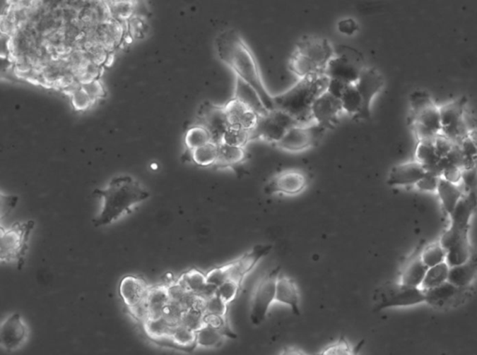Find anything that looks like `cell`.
Returning <instances> with one entry per match:
<instances>
[{
  "mask_svg": "<svg viewBox=\"0 0 477 355\" xmlns=\"http://www.w3.org/2000/svg\"><path fill=\"white\" fill-rule=\"evenodd\" d=\"M216 49L219 60L241 78L253 87L269 111L275 110L273 97L269 92L263 80L259 64L247 41L236 29H225L216 38Z\"/></svg>",
  "mask_w": 477,
  "mask_h": 355,
  "instance_id": "cell-1",
  "label": "cell"
},
{
  "mask_svg": "<svg viewBox=\"0 0 477 355\" xmlns=\"http://www.w3.org/2000/svg\"><path fill=\"white\" fill-rule=\"evenodd\" d=\"M95 195L102 201L95 225L101 227L114 224L131 213L134 207L149 198L151 193L136 179L124 175L112 179L104 189L95 190Z\"/></svg>",
  "mask_w": 477,
  "mask_h": 355,
  "instance_id": "cell-2",
  "label": "cell"
},
{
  "mask_svg": "<svg viewBox=\"0 0 477 355\" xmlns=\"http://www.w3.org/2000/svg\"><path fill=\"white\" fill-rule=\"evenodd\" d=\"M476 208V192L467 193L449 215V227L439 240L447 252L446 263L449 267L461 265L472 256L469 239L470 222Z\"/></svg>",
  "mask_w": 477,
  "mask_h": 355,
  "instance_id": "cell-3",
  "label": "cell"
},
{
  "mask_svg": "<svg viewBox=\"0 0 477 355\" xmlns=\"http://www.w3.org/2000/svg\"><path fill=\"white\" fill-rule=\"evenodd\" d=\"M329 85L326 75L298 79L290 89L273 97L275 109L288 114L300 125L312 124V105L327 92Z\"/></svg>",
  "mask_w": 477,
  "mask_h": 355,
  "instance_id": "cell-4",
  "label": "cell"
},
{
  "mask_svg": "<svg viewBox=\"0 0 477 355\" xmlns=\"http://www.w3.org/2000/svg\"><path fill=\"white\" fill-rule=\"evenodd\" d=\"M335 56V48L327 38L303 37L295 44L289 59V70L298 78L326 75L329 61Z\"/></svg>",
  "mask_w": 477,
  "mask_h": 355,
  "instance_id": "cell-5",
  "label": "cell"
},
{
  "mask_svg": "<svg viewBox=\"0 0 477 355\" xmlns=\"http://www.w3.org/2000/svg\"><path fill=\"white\" fill-rule=\"evenodd\" d=\"M273 248L270 243H260L254 246L235 260H230L206 272L207 283L216 289L228 280L242 284L245 278L256 269L263 258L268 256Z\"/></svg>",
  "mask_w": 477,
  "mask_h": 355,
  "instance_id": "cell-6",
  "label": "cell"
},
{
  "mask_svg": "<svg viewBox=\"0 0 477 355\" xmlns=\"http://www.w3.org/2000/svg\"><path fill=\"white\" fill-rule=\"evenodd\" d=\"M425 291L420 287L406 286L400 282H388L375 290L374 311L406 308L426 303Z\"/></svg>",
  "mask_w": 477,
  "mask_h": 355,
  "instance_id": "cell-7",
  "label": "cell"
},
{
  "mask_svg": "<svg viewBox=\"0 0 477 355\" xmlns=\"http://www.w3.org/2000/svg\"><path fill=\"white\" fill-rule=\"evenodd\" d=\"M34 226L33 221H28L17 222L7 229L1 227L0 259L2 263H16L21 268Z\"/></svg>",
  "mask_w": 477,
  "mask_h": 355,
  "instance_id": "cell-8",
  "label": "cell"
},
{
  "mask_svg": "<svg viewBox=\"0 0 477 355\" xmlns=\"http://www.w3.org/2000/svg\"><path fill=\"white\" fill-rule=\"evenodd\" d=\"M365 67L361 52L352 47L339 45L335 48V56L327 66L326 76L342 83L355 85Z\"/></svg>",
  "mask_w": 477,
  "mask_h": 355,
  "instance_id": "cell-9",
  "label": "cell"
},
{
  "mask_svg": "<svg viewBox=\"0 0 477 355\" xmlns=\"http://www.w3.org/2000/svg\"><path fill=\"white\" fill-rule=\"evenodd\" d=\"M281 274L280 267L271 269L257 282L250 299V321L261 325L267 318L272 305L276 302V283Z\"/></svg>",
  "mask_w": 477,
  "mask_h": 355,
  "instance_id": "cell-10",
  "label": "cell"
},
{
  "mask_svg": "<svg viewBox=\"0 0 477 355\" xmlns=\"http://www.w3.org/2000/svg\"><path fill=\"white\" fill-rule=\"evenodd\" d=\"M311 175L301 169L281 170L269 179L264 186L268 195L295 198L305 192L311 184Z\"/></svg>",
  "mask_w": 477,
  "mask_h": 355,
  "instance_id": "cell-11",
  "label": "cell"
},
{
  "mask_svg": "<svg viewBox=\"0 0 477 355\" xmlns=\"http://www.w3.org/2000/svg\"><path fill=\"white\" fill-rule=\"evenodd\" d=\"M300 125L288 114L275 109L264 116H259L256 127L251 131V142L262 140L276 145L283 139L288 132Z\"/></svg>",
  "mask_w": 477,
  "mask_h": 355,
  "instance_id": "cell-12",
  "label": "cell"
},
{
  "mask_svg": "<svg viewBox=\"0 0 477 355\" xmlns=\"http://www.w3.org/2000/svg\"><path fill=\"white\" fill-rule=\"evenodd\" d=\"M326 131V128L315 123L295 126L275 146L283 151L290 152L306 151V150L319 145V143L323 140Z\"/></svg>",
  "mask_w": 477,
  "mask_h": 355,
  "instance_id": "cell-13",
  "label": "cell"
},
{
  "mask_svg": "<svg viewBox=\"0 0 477 355\" xmlns=\"http://www.w3.org/2000/svg\"><path fill=\"white\" fill-rule=\"evenodd\" d=\"M442 133L443 136L458 145L470 133L466 120L464 119V104L461 101L449 102L439 107Z\"/></svg>",
  "mask_w": 477,
  "mask_h": 355,
  "instance_id": "cell-14",
  "label": "cell"
},
{
  "mask_svg": "<svg viewBox=\"0 0 477 355\" xmlns=\"http://www.w3.org/2000/svg\"><path fill=\"white\" fill-rule=\"evenodd\" d=\"M209 132L213 143H221L225 133L230 128L225 105H218L211 102H204L199 108L197 123Z\"/></svg>",
  "mask_w": 477,
  "mask_h": 355,
  "instance_id": "cell-15",
  "label": "cell"
},
{
  "mask_svg": "<svg viewBox=\"0 0 477 355\" xmlns=\"http://www.w3.org/2000/svg\"><path fill=\"white\" fill-rule=\"evenodd\" d=\"M384 84V78L379 70L374 67H365L355 84L363 101L362 113L357 120L370 119L371 105L375 97L382 92Z\"/></svg>",
  "mask_w": 477,
  "mask_h": 355,
  "instance_id": "cell-16",
  "label": "cell"
},
{
  "mask_svg": "<svg viewBox=\"0 0 477 355\" xmlns=\"http://www.w3.org/2000/svg\"><path fill=\"white\" fill-rule=\"evenodd\" d=\"M343 113L341 99L336 98L329 92L319 97L312 108L313 122L326 131L332 130L338 125Z\"/></svg>",
  "mask_w": 477,
  "mask_h": 355,
  "instance_id": "cell-17",
  "label": "cell"
},
{
  "mask_svg": "<svg viewBox=\"0 0 477 355\" xmlns=\"http://www.w3.org/2000/svg\"><path fill=\"white\" fill-rule=\"evenodd\" d=\"M28 337V328L19 313H13L3 321L0 328V340L6 351L18 350Z\"/></svg>",
  "mask_w": 477,
  "mask_h": 355,
  "instance_id": "cell-18",
  "label": "cell"
},
{
  "mask_svg": "<svg viewBox=\"0 0 477 355\" xmlns=\"http://www.w3.org/2000/svg\"><path fill=\"white\" fill-rule=\"evenodd\" d=\"M426 174L425 168L417 161L399 164L389 172L387 184L391 187L416 186Z\"/></svg>",
  "mask_w": 477,
  "mask_h": 355,
  "instance_id": "cell-19",
  "label": "cell"
},
{
  "mask_svg": "<svg viewBox=\"0 0 477 355\" xmlns=\"http://www.w3.org/2000/svg\"><path fill=\"white\" fill-rule=\"evenodd\" d=\"M149 289L151 287L143 278L126 275L119 282V294L129 309L146 301Z\"/></svg>",
  "mask_w": 477,
  "mask_h": 355,
  "instance_id": "cell-20",
  "label": "cell"
},
{
  "mask_svg": "<svg viewBox=\"0 0 477 355\" xmlns=\"http://www.w3.org/2000/svg\"><path fill=\"white\" fill-rule=\"evenodd\" d=\"M276 302L289 307L295 315L301 313V295L298 284L288 275L280 274L276 283Z\"/></svg>",
  "mask_w": 477,
  "mask_h": 355,
  "instance_id": "cell-21",
  "label": "cell"
},
{
  "mask_svg": "<svg viewBox=\"0 0 477 355\" xmlns=\"http://www.w3.org/2000/svg\"><path fill=\"white\" fill-rule=\"evenodd\" d=\"M228 123L230 127L242 128V130L252 131L256 127L259 114L245 107L244 104L231 99L225 104Z\"/></svg>",
  "mask_w": 477,
  "mask_h": 355,
  "instance_id": "cell-22",
  "label": "cell"
},
{
  "mask_svg": "<svg viewBox=\"0 0 477 355\" xmlns=\"http://www.w3.org/2000/svg\"><path fill=\"white\" fill-rule=\"evenodd\" d=\"M178 283L189 292L199 296L204 301L216 294V289L207 283L206 274L198 269H190L181 275Z\"/></svg>",
  "mask_w": 477,
  "mask_h": 355,
  "instance_id": "cell-23",
  "label": "cell"
},
{
  "mask_svg": "<svg viewBox=\"0 0 477 355\" xmlns=\"http://www.w3.org/2000/svg\"><path fill=\"white\" fill-rule=\"evenodd\" d=\"M235 90H234L233 98L244 104L259 116H264L270 111L263 104L261 98L253 87L242 80L241 78H235Z\"/></svg>",
  "mask_w": 477,
  "mask_h": 355,
  "instance_id": "cell-24",
  "label": "cell"
},
{
  "mask_svg": "<svg viewBox=\"0 0 477 355\" xmlns=\"http://www.w3.org/2000/svg\"><path fill=\"white\" fill-rule=\"evenodd\" d=\"M218 146L219 155L216 168L230 169L234 172H238L250 158L249 152L247 148H234L222 143H219Z\"/></svg>",
  "mask_w": 477,
  "mask_h": 355,
  "instance_id": "cell-25",
  "label": "cell"
},
{
  "mask_svg": "<svg viewBox=\"0 0 477 355\" xmlns=\"http://www.w3.org/2000/svg\"><path fill=\"white\" fill-rule=\"evenodd\" d=\"M428 269L421 260L420 253L413 254L411 259L404 264L398 282L406 286L420 287Z\"/></svg>",
  "mask_w": 477,
  "mask_h": 355,
  "instance_id": "cell-26",
  "label": "cell"
},
{
  "mask_svg": "<svg viewBox=\"0 0 477 355\" xmlns=\"http://www.w3.org/2000/svg\"><path fill=\"white\" fill-rule=\"evenodd\" d=\"M462 289H459L449 282H446L434 289L424 290L427 299L426 303L438 308L447 306V304H452V301L461 297Z\"/></svg>",
  "mask_w": 477,
  "mask_h": 355,
  "instance_id": "cell-27",
  "label": "cell"
},
{
  "mask_svg": "<svg viewBox=\"0 0 477 355\" xmlns=\"http://www.w3.org/2000/svg\"><path fill=\"white\" fill-rule=\"evenodd\" d=\"M477 277V256H471L466 263L450 267L449 279L450 284L459 289H466Z\"/></svg>",
  "mask_w": 477,
  "mask_h": 355,
  "instance_id": "cell-28",
  "label": "cell"
},
{
  "mask_svg": "<svg viewBox=\"0 0 477 355\" xmlns=\"http://www.w3.org/2000/svg\"><path fill=\"white\" fill-rule=\"evenodd\" d=\"M436 192L440 199L442 207L449 216L464 195L459 186L449 183L441 177L439 178Z\"/></svg>",
  "mask_w": 477,
  "mask_h": 355,
  "instance_id": "cell-29",
  "label": "cell"
},
{
  "mask_svg": "<svg viewBox=\"0 0 477 355\" xmlns=\"http://www.w3.org/2000/svg\"><path fill=\"white\" fill-rule=\"evenodd\" d=\"M169 301L168 287L165 286L151 287L146 299L148 308V318L155 319L165 316L166 306Z\"/></svg>",
  "mask_w": 477,
  "mask_h": 355,
  "instance_id": "cell-30",
  "label": "cell"
},
{
  "mask_svg": "<svg viewBox=\"0 0 477 355\" xmlns=\"http://www.w3.org/2000/svg\"><path fill=\"white\" fill-rule=\"evenodd\" d=\"M190 161L197 166L213 167L216 165L218 160L219 146L218 143L211 142L200 148L189 152Z\"/></svg>",
  "mask_w": 477,
  "mask_h": 355,
  "instance_id": "cell-31",
  "label": "cell"
},
{
  "mask_svg": "<svg viewBox=\"0 0 477 355\" xmlns=\"http://www.w3.org/2000/svg\"><path fill=\"white\" fill-rule=\"evenodd\" d=\"M341 102L345 114L354 119H358L363 110V101L355 85H349L345 89L341 97Z\"/></svg>",
  "mask_w": 477,
  "mask_h": 355,
  "instance_id": "cell-32",
  "label": "cell"
},
{
  "mask_svg": "<svg viewBox=\"0 0 477 355\" xmlns=\"http://www.w3.org/2000/svg\"><path fill=\"white\" fill-rule=\"evenodd\" d=\"M411 123H417V124L423 126V128L431 131L436 136H439L442 133L440 112H439V107L436 104L427 108L426 110L423 111L417 116L411 117Z\"/></svg>",
  "mask_w": 477,
  "mask_h": 355,
  "instance_id": "cell-33",
  "label": "cell"
},
{
  "mask_svg": "<svg viewBox=\"0 0 477 355\" xmlns=\"http://www.w3.org/2000/svg\"><path fill=\"white\" fill-rule=\"evenodd\" d=\"M184 142L187 152H192L193 150L200 148L201 146L213 142L209 132L204 128L203 126L194 124L187 128L184 137Z\"/></svg>",
  "mask_w": 477,
  "mask_h": 355,
  "instance_id": "cell-34",
  "label": "cell"
},
{
  "mask_svg": "<svg viewBox=\"0 0 477 355\" xmlns=\"http://www.w3.org/2000/svg\"><path fill=\"white\" fill-rule=\"evenodd\" d=\"M226 337L218 328L206 324L197 332V345L206 349L218 348Z\"/></svg>",
  "mask_w": 477,
  "mask_h": 355,
  "instance_id": "cell-35",
  "label": "cell"
},
{
  "mask_svg": "<svg viewBox=\"0 0 477 355\" xmlns=\"http://www.w3.org/2000/svg\"><path fill=\"white\" fill-rule=\"evenodd\" d=\"M449 268L450 267L447 263L438 264V265L429 268L425 278L421 284L420 289L428 290L446 283L449 279Z\"/></svg>",
  "mask_w": 477,
  "mask_h": 355,
  "instance_id": "cell-36",
  "label": "cell"
},
{
  "mask_svg": "<svg viewBox=\"0 0 477 355\" xmlns=\"http://www.w3.org/2000/svg\"><path fill=\"white\" fill-rule=\"evenodd\" d=\"M175 327L171 322L165 318V316L160 318H148L144 322V327L148 336L154 339H163L171 336Z\"/></svg>",
  "mask_w": 477,
  "mask_h": 355,
  "instance_id": "cell-37",
  "label": "cell"
},
{
  "mask_svg": "<svg viewBox=\"0 0 477 355\" xmlns=\"http://www.w3.org/2000/svg\"><path fill=\"white\" fill-rule=\"evenodd\" d=\"M420 258L428 268L446 263L447 252L441 243L437 242L426 246L420 252Z\"/></svg>",
  "mask_w": 477,
  "mask_h": 355,
  "instance_id": "cell-38",
  "label": "cell"
},
{
  "mask_svg": "<svg viewBox=\"0 0 477 355\" xmlns=\"http://www.w3.org/2000/svg\"><path fill=\"white\" fill-rule=\"evenodd\" d=\"M172 342L182 348H192L197 345V332L182 325H177L171 334Z\"/></svg>",
  "mask_w": 477,
  "mask_h": 355,
  "instance_id": "cell-39",
  "label": "cell"
},
{
  "mask_svg": "<svg viewBox=\"0 0 477 355\" xmlns=\"http://www.w3.org/2000/svg\"><path fill=\"white\" fill-rule=\"evenodd\" d=\"M251 142V132L242 128L230 127L225 133L222 143L234 146V148H245L247 143Z\"/></svg>",
  "mask_w": 477,
  "mask_h": 355,
  "instance_id": "cell-40",
  "label": "cell"
},
{
  "mask_svg": "<svg viewBox=\"0 0 477 355\" xmlns=\"http://www.w3.org/2000/svg\"><path fill=\"white\" fill-rule=\"evenodd\" d=\"M204 316L206 315H204L203 309L194 308V309L187 310L184 313L182 319H181L180 325L195 331V332H198L206 325Z\"/></svg>",
  "mask_w": 477,
  "mask_h": 355,
  "instance_id": "cell-41",
  "label": "cell"
},
{
  "mask_svg": "<svg viewBox=\"0 0 477 355\" xmlns=\"http://www.w3.org/2000/svg\"><path fill=\"white\" fill-rule=\"evenodd\" d=\"M409 102H411V117L417 116L427 108L435 104L432 97L423 90H417L412 93L409 97Z\"/></svg>",
  "mask_w": 477,
  "mask_h": 355,
  "instance_id": "cell-42",
  "label": "cell"
},
{
  "mask_svg": "<svg viewBox=\"0 0 477 355\" xmlns=\"http://www.w3.org/2000/svg\"><path fill=\"white\" fill-rule=\"evenodd\" d=\"M242 284L237 282L228 280L216 289V295L228 304V306L238 297Z\"/></svg>",
  "mask_w": 477,
  "mask_h": 355,
  "instance_id": "cell-43",
  "label": "cell"
},
{
  "mask_svg": "<svg viewBox=\"0 0 477 355\" xmlns=\"http://www.w3.org/2000/svg\"><path fill=\"white\" fill-rule=\"evenodd\" d=\"M228 305L216 294L206 299L204 302V315L228 318Z\"/></svg>",
  "mask_w": 477,
  "mask_h": 355,
  "instance_id": "cell-44",
  "label": "cell"
},
{
  "mask_svg": "<svg viewBox=\"0 0 477 355\" xmlns=\"http://www.w3.org/2000/svg\"><path fill=\"white\" fill-rule=\"evenodd\" d=\"M186 312L185 308L177 301H170L167 304L165 316L172 325H177L180 324L181 319L184 313Z\"/></svg>",
  "mask_w": 477,
  "mask_h": 355,
  "instance_id": "cell-45",
  "label": "cell"
},
{
  "mask_svg": "<svg viewBox=\"0 0 477 355\" xmlns=\"http://www.w3.org/2000/svg\"><path fill=\"white\" fill-rule=\"evenodd\" d=\"M93 102V100L83 89L76 90L71 98L73 107L77 111L87 110Z\"/></svg>",
  "mask_w": 477,
  "mask_h": 355,
  "instance_id": "cell-46",
  "label": "cell"
},
{
  "mask_svg": "<svg viewBox=\"0 0 477 355\" xmlns=\"http://www.w3.org/2000/svg\"><path fill=\"white\" fill-rule=\"evenodd\" d=\"M434 146L438 157L443 158L455 148L456 145L443 135H439L434 140Z\"/></svg>",
  "mask_w": 477,
  "mask_h": 355,
  "instance_id": "cell-47",
  "label": "cell"
},
{
  "mask_svg": "<svg viewBox=\"0 0 477 355\" xmlns=\"http://www.w3.org/2000/svg\"><path fill=\"white\" fill-rule=\"evenodd\" d=\"M461 183H464L467 193L476 192L477 186V168H468L462 169Z\"/></svg>",
  "mask_w": 477,
  "mask_h": 355,
  "instance_id": "cell-48",
  "label": "cell"
},
{
  "mask_svg": "<svg viewBox=\"0 0 477 355\" xmlns=\"http://www.w3.org/2000/svg\"><path fill=\"white\" fill-rule=\"evenodd\" d=\"M439 178L440 177H438V176L427 172V174L416 184V187L420 191H423V192H436L437 191Z\"/></svg>",
  "mask_w": 477,
  "mask_h": 355,
  "instance_id": "cell-49",
  "label": "cell"
},
{
  "mask_svg": "<svg viewBox=\"0 0 477 355\" xmlns=\"http://www.w3.org/2000/svg\"><path fill=\"white\" fill-rule=\"evenodd\" d=\"M338 30L344 36L352 37L358 32L359 25L357 20L353 18L341 20L338 23Z\"/></svg>",
  "mask_w": 477,
  "mask_h": 355,
  "instance_id": "cell-50",
  "label": "cell"
},
{
  "mask_svg": "<svg viewBox=\"0 0 477 355\" xmlns=\"http://www.w3.org/2000/svg\"><path fill=\"white\" fill-rule=\"evenodd\" d=\"M18 198L16 195H5L1 193V219L11 212L16 208Z\"/></svg>",
  "mask_w": 477,
  "mask_h": 355,
  "instance_id": "cell-51",
  "label": "cell"
},
{
  "mask_svg": "<svg viewBox=\"0 0 477 355\" xmlns=\"http://www.w3.org/2000/svg\"><path fill=\"white\" fill-rule=\"evenodd\" d=\"M81 89L88 94L93 100L98 98L104 94L103 87L99 81H90L84 83Z\"/></svg>",
  "mask_w": 477,
  "mask_h": 355,
  "instance_id": "cell-52",
  "label": "cell"
},
{
  "mask_svg": "<svg viewBox=\"0 0 477 355\" xmlns=\"http://www.w3.org/2000/svg\"><path fill=\"white\" fill-rule=\"evenodd\" d=\"M128 310L130 311V313L134 318L143 323L146 322L149 318L148 304H146V301L136 305V306L129 308Z\"/></svg>",
  "mask_w": 477,
  "mask_h": 355,
  "instance_id": "cell-53",
  "label": "cell"
},
{
  "mask_svg": "<svg viewBox=\"0 0 477 355\" xmlns=\"http://www.w3.org/2000/svg\"><path fill=\"white\" fill-rule=\"evenodd\" d=\"M348 86H349V85L342 83L341 81L329 79V89H327V92L333 94V95L336 96V98L341 99L342 93L344 92L345 89H346Z\"/></svg>",
  "mask_w": 477,
  "mask_h": 355,
  "instance_id": "cell-54",
  "label": "cell"
},
{
  "mask_svg": "<svg viewBox=\"0 0 477 355\" xmlns=\"http://www.w3.org/2000/svg\"><path fill=\"white\" fill-rule=\"evenodd\" d=\"M280 355H304V354L302 351L297 350V349L290 348L286 349V350L283 351Z\"/></svg>",
  "mask_w": 477,
  "mask_h": 355,
  "instance_id": "cell-55",
  "label": "cell"
},
{
  "mask_svg": "<svg viewBox=\"0 0 477 355\" xmlns=\"http://www.w3.org/2000/svg\"><path fill=\"white\" fill-rule=\"evenodd\" d=\"M469 137L473 140V142H475L476 145H477V131H471Z\"/></svg>",
  "mask_w": 477,
  "mask_h": 355,
  "instance_id": "cell-56",
  "label": "cell"
},
{
  "mask_svg": "<svg viewBox=\"0 0 477 355\" xmlns=\"http://www.w3.org/2000/svg\"><path fill=\"white\" fill-rule=\"evenodd\" d=\"M475 165H476V168H477V157H476V160Z\"/></svg>",
  "mask_w": 477,
  "mask_h": 355,
  "instance_id": "cell-57",
  "label": "cell"
},
{
  "mask_svg": "<svg viewBox=\"0 0 477 355\" xmlns=\"http://www.w3.org/2000/svg\"><path fill=\"white\" fill-rule=\"evenodd\" d=\"M353 355H356V354H355V353H353Z\"/></svg>",
  "mask_w": 477,
  "mask_h": 355,
  "instance_id": "cell-58",
  "label": "cell"
}]
</instances>
